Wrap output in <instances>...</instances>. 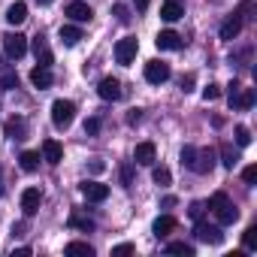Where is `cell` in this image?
Instances as JSON below:
<instances>
[{
  "mask_svg": "<svg viewBox=\"0 0 257 257\" xmlns=\"http://www.w3.org/2000/svg\"><path fill=\"white\" fill-rule=\"evenodd\" d=\"M182 164L197 173V176H206L212 167H215V152L212 149H194V146H185L182 149Z\"/></svg>",
  "mask_w": 257,
  "mask_h": 257,
  "instance_id": "6da1fadb",
  "label": "cell"
},
{
  "mask_svg": "<svg viewBox=\"0 0 257 257\" xmlns=\"http://www.w3.org/2000/svg\"><path fill=\"white\" fill-rule=\"evenodd\" d=\"M209 209L215 212L218 224H233V221H239V209H236V206L227 200V194H224V191L212 194V200H209Z\"/></svg>",
  "mask_w": 257,
  "mask_h": 257,
  "instance_id": "7a4b0ae2",
  "label": "cell"
},
{
  "mask_svg": "<svg viewBox=\"0 0 257 257\" xmlns=\"http://www.w3.org/2000/svg\"><path fill=\"white\" fill-rule=\"evenodd\" d=\"M73 118H76V103L73 100H55L52 103V124L58 131H67L73 124Z\"/></svg>",
  "mask_w": 257,
  "mask_h": 257,
  "instance_id": "3957f363",
  "label": "cell"
},
{
  "mask_svg": "<svg viewBox=\"0 0 257 257\" xmlns=\"http://www.w3.org/2000/svg\"><path fill=\"white\" fill-rule=\"evenodd\" d=\"M137 49H140L137 37H124V40H118V46H115V61H118L121 67L134 64V58H137Z\"/></svg>",
  "mask_w": 257,
  "mask_h": 257,
  "instance_id": "277c9868",
  "label": "cell"
},
{
  "mask_svg": "<svg viewBox=\"0 0 257 257\" xmlns=\"http://www.w3.org/2000/svg\"><path fill=\"white\" fill-rule=\"evenodd\" d=\"M4 49H7L10 58L19 61V58H25V52H28V37L19 34V31H16V34H7V37H4Z\"/></svg>",
  "mask_w": 257,
  "mask_h": 257,
  "instance_id": "5b68a950",
  "label": "cell"
},
{
  "mask_svg": "<svg viewBox=\"0 0 257 257\" xmlns=\"http://www.w3.org/2000/svg\"><path fill=\"white\" fill-rule=\"evenodd\" d=\"M170 76H173L170 64H164V61H149V64H146V79H149L152 85H164Z\"/></svg>",
  "mask_w": 257,
  "mask_h": 257,
  "instance_id": "8992f818",
  "label": "cell"
},
{
  "mask_svg": "<svg viewBox=\"0 0 257 257\" xmlns=\"http://www.w3.org/2000/svg\"><path fill=\"white\" fill-rule=\"evenodd\" d=\"M197 239L200 242H209V245H221L224 242V233H221V227H215V224H206V221H197Z\"/></svg>",
  "mask_w": 257,
  "mask_h": 257,
  "instance_id": "52a82bcc",
  "label": "cell"
},
{
  "mask_svg": "<svg viewBox=\"0 0 257 257\" xmlns=\"http://www.w3.org/2000/svg\"><path fill=\"white\" fill-rule=\"evenodd\" d=\"M97 94H100V100H121V82L118 79H112V76H106V79H100V85H97Z\"/></svg>",
  "mask_w": 257,
  "mask_h": 257,
  "instance_id": "ba28073f",
  "label": "cell"
},
{
  "mask_svg": "<svg viewBox=\"0 0 257 257\" xmlns=\"http://www.w3.org/2000/svg\"><path fill=\"white\" fill-rule=\"evenodd\" d=\"M40 203H43V194H40V188H25V194H22V212H25L28 218L40 212Z\"/></svg>",
  "mask_w": 257,
  "mask_h": 257,
  "instance_id": "9c48e42d",
  "label": "cell"
},
{
  "mask_svg": "<svg viewBox=\"0 0 257 257\" xmlns=\"http://www.w3.org/2000/svg\"><path fill=\"white\" fill-rule=\"evenodd\" d=\"M155 43H158V49H164V52H179V49L185 46V40H182L176 31H161Z\"/></svg>",
  "mask_w": 257,
  "mask_h": 257,
  "instance_id": "30bf717a",
  "label": "cell"
},
{
  "mask_svg": "<svg viewBox=\"0 0 257 257\" xmlns=\"http://www.w3.org/2000/svg\"><path fill=\"white\" fill-rule=\"evenodd\" d=\"M67 16H70L73 22L85 25V22H91V19H94V10H91L88 4H82V0H73V4L67 7Z\"/></svg>",
  "mask_w": 257,
  "mask_h": 257,
  "instance_id": "8fae6325",
  "label": "cell"
},
{
  "mask_svg": "<svg viewBox=\"0 0 257 257\" xmlns=\"http://www.w3.org/2000/svg\"><path fill=\"white\" fill-rule=\"evenodd\" d=\"M134 161L143 164V167H152V164L158 161V149H155V143H140L137 152H134Z\"/></svg>",
  "mask_w": 257,
  "mask_h": 257,
  "instance_id": "7c38bea8",
  "label": "cell"
},
{
  "mask_svg": "<svg viewBox=\"0 0 257 257\" xmlns=\"http://www.w3.org/2000/svg\"><path fill=\"white\" fill-rule=\"evenodd\" d=\"M82 197L91 200V203H103V200L109 197V188L100 185V182H85V185H82Z\"/></svg>",
  "mask_w": 257,
  "mask_h": 257,
  "instance_id": "4fadbf2b",
  "label": "cell"
},
{
  "mask_svg": "<svg viewBox=\"0 0 257 257\" xmlns=\"http://www.w3.org/2000/svg\"><path fill=\"white\" fill-rule=\"evenodd\" d=\"M254 106V88H239L230 94V109H251Z\"/></svg>",
  "mask_w": 257,
  "mask_h": 257,
  "instance_id": "5bb4252c",
  "label": "cell"
},
{
  "mask_svg": "<svg viewBox=\"0 0 257 257\" xmlns=\"http://www.w3.org/2000/svg\"><path fill=\"white\" fill-rule=\"evenodd\" d=\"M43 158L55 167V164H61L64 161V149H61V143L58 140H43Z\"/></svg>",
  "mask_w": 257,
  "mask_h": 257,
  "instance_id": "9a60e30c",
  "label": "cell"
},
{
  "mask_svg": "<svg viewBox=\"0 0 257 257\" xmlns=\"http://www.w3.org/2000/svg\"><path fill=\"white\" fill-rule=\"evenodd\" d=\"M239 31H242V16H230V19L221 25V40L233 43V40L239 37Z\"/></svg>",
  "mask_w": 257,
  "mask_h": 257,
  "instance_id": "2e32d148",
  "label": "cell"
},
{
  "mask_svg": "<svg viewBox=\"0 0 257 257\" xmlns=\"http://www.w3.org/2000/svg\"><path fill=\"white\" fill-rule=\"evenodd\" d=\"M34 55H37V64L40 67H52V49H49L46 37H37L34 40Z\"/></svg>",
  "mask_w": 257,
  "mask_h": 257,
  "instance_id": "e0dca14e",
  "label": "cell"
},
{
  "mask_svg": "<svg viewBox=\"0 0 257 257\" xmlns=\"http://www.w3.org/2000/svg\"><path fill=\"white\" fill-rule=\"evenodd\" d=\"M31 82H34V88H52V82H55V76H52V70L49 67H34L31 70Z\"/></svg>",
  "mask_w": 257,
  "mask_h": 257,
  "instance_id": "ac0fdd59",
  "label": "cell"
},
{
  "mask_svg": "<svg viewBox=\"0 0 257 257\" xmlns=\"http://www.w3.org/2000/svg\"><path fill=\"white\" fill-rule=\"evenodd\" d=\"M182 16H185V10H182L179 0H164V7H161V19L164 22H179Z\"/></svg>",
  "mask_w": 257,
  "mask_h": 257,
  "instance_id": "d6986e66",
  "label": "cell"
},
{
  "mask_svg": "<svg viewBox=\"0 0 257 257\" xmlns=\"http://www.w3.org/2000/svg\"><path fill=\"white\" fill-rule=\"evenodd\" d=\"M7 137L10 140H25L28 137V121L25 118H10L7 121Z\"/></svg>",
  "mask_w": 257,
  "mask_h": 257,
  "instance_id": "ffe728a7",
  "label": "cell"
},
{
  "mask_svg": "<svg viewBox=\"0 0 257 257\" xmlns=\"http://www.w3.org/2000/svg\"><path fill=\"white\" fill-rule=\"evenodd\" d=\"M25 19H28V7L22 4V0H19V4H13V7L7 10V22H10L13 28H19V25H25Z\"/></svg>",
  "mask_w": 257,
  "mask_h": 257,
  "instance_id": "44dd1931",
  "label": "cell"
},
{
  "mask_svg": "<svg viewBox=\"0 0 257 257\" xmlns=\"http://www.w3.org/2000/svg\"><path fill=\"white\" fill-rule=\"evenodd\" d=\"M19 164H22L25 173H37V170H40V152H22Z\"/></svg>",
  "mask_w": 257,
  "mask_h": 257,
  "instance_id": "7402d4cb",
  "label": "cell"
},
{
  "mask_svg": "<svg viewBox=\"0 0 257 257\" xmlns=\"http://www.w3.org/2000/svg\"><path fill=\"white\" fill-rule=\"evenodd\" d=\"M152 230H155L158 236H167V233H173V230H176V218H173V215H161V218L152 224Z\"/></svg>",
  "mask_w": 257,
  "mask_h": 257,
  "instance_id": "603a6c76",
  "label": "cell"
},
{
  "mask_svg": "<svg viewBox=\"0 0 257 257\" xmlns=\"http://www.w3.org/2000/svg\"><path fill=\"white\" fill-rule=\"evenodd\" d=\"M79 40H82V31H79L76 25H64V28H61V43H64V46H76Z\"/></svg>",
  "mask_w": 257,
  "mask_h": 257,
  "instance_id": "cb8c5ba5",
  "label": "cell"
},
{
  "mask_svg": "<svg viewBox=\"0 0 257 257\" xmlns=\"http://www.w3.org/2000/svg\"><path fill=\"white\" fill-rule=\"evenodd\" d=\"M221 164H224L227 170H233V167L239 164V152H236L230 143H224V146H221Z\"/></svg>",
  "mask_w": 257,
  "mask_h": 257,
  "instance_id": "d4e9b609",
  "label": "cell"
},
{
  "mask_svg": "<svg viewBox=\"0 0 257 257\" xmlns=\"http://www.w3.org/2000/svg\"><path fill=\"white\" fill-rule=\"evenodd\" d=\"M70 227H76V230H85V233H91V230H94V221H91V218H85L82 212H70Z\"/></svg>",
  "mask_w": 257,
  "mask_h": 257,
  "instance_id": "484cf974",
  "label": "cell"
},
{
  "mask_svg": "<svg viewBox=\"0 0 257 257\" xmlns=\"http://www.w3.org/2000/svg\"><path fill=\"white\" fill-rule=\"evenodd\" d=\"M67 254L70 257H94V248L88 242H70L67 245Z\"/></svg>",
  "mask_w": 257,
  "mask_h": 257,
  "instance_id": "4316f807",
  "label": "cell"
},
{
  "mask_svg": "<svg viewBox=\"0 0 257 257\" xmlns=\"http://www.w3.org/2000/svg\"><path fill=\"white\" fill-rule=\"evenodd\" d=\"M167 251L170 254H182V257H194V245H188V242H170Z\"/></svg>",
  "mask_w": 257,
  "mask_h": 257,
  "instance_id": "83f0119b",
  "label": "cell"
},
{
  "mask_svg": "<svg viewBox=\"0 0 257 257\" xmlns=\"http://www.w3.org/2000/svg\"><path fill=\"white\" fill-rule=\"evenodd\" d=\"M152 179H155V185H170L173 182V173L167 167H155L152 170Z\"/></svg>",
  "mask_w": 257,
  "mask_h": 257,
  "instance_id": "f1b7e54d",
  "label": "cell"
},
{
  "mask_svg": "<svg viewBox=\"0 0 257 257\" xmlns=\"http://www.w3.org/2000/svg\"><path fill=\"white\" fill-rule=\"evenodd\" d=\"M242 242H245L248 251H254V248H257V227H248V230L242 233Z\"/></svg>",
  "mask_w": 257,
  "mask_h": 257,
  "instance_id": "f546056e",
  "label": "cell"
},
{
  "mask_svg": "<svg viewBox=\"0 0 257 257\" xmlns=\"http://www.w3.org/2000/svg\"><path fill=\"white\" fill-rule=\"evenodd\" d=\"M248 143H251V131L245 124H239L236 127V146H248Z\"/></svg>",
  "mask_w": 257,
  "mask_h": 257,
  "instance_id": "4dcf8cb0",
  "label": "cell"
},
{
  "mask_svg": "<svg viewBox=\"0 0 257 257\" xmlns=\"http://www.w3.org/2000/svg\"><path fill=\"white\" fill-rule=\"evenodd\" d=\"M112 13H115V19H118L121 25L131 22V16H127V7H121V4H115V7H112Z\"/></svg>",
  "mask_w": 257,
  "mask_h": 257,
  "instance_id": "1f68e13d",
  "label": "cell"
},
{
  "mask_svg": "<svg viewBox=\"0 0 257 257\" xmlns=\"http://www.w3.org/2000/svg\"><path fill=\"white\" fill-rule=\"evenodd\" d=\"M242 179H245V185H254V182H257V167H254V164L245 167V170H242Z\"/></svg>",
  "mask_w": 257,
  "mask_h": 257,
  "instance_id": "d6a6232c",
  "label": "cell"
},
{
  "mask_svg": "<svg viewBox=\"0 0 257 257\" xmlns=\"http://www.w3.org/2000/svg\"><path fill=\"white\" fill-rule=\"evenodd\" d=\"M85 134H88V137L100 134V118H88V121H85Z\"/></svg>",
  "mask_w": 257,
  "mask_h": 257,
  "instance_id": "836d02e7",
  "label": "cell"
},
{
  "mask_svg": "<svg viewBox=\"0 0 257 257\" xmlns=\"http://www.w3.org/2000/svg\"><path fill=\"white\" fill-rule=\"evenodd\" d=\"M121 254H134V245L131 242H121V245L112 248V257H121Z\"/></svg>",
  "mask_w": 257,
  "mask_h": 257,
  "instance_id": "e575fe53",
  "label": "cell"
},
{
  "mask_svg": "<svg viewBox=\"0 0 257 257\" xmlns=\"http://www.w3.org/2000/svg\"><path fill=\"white\" fill-rule=\"evenodd\" d=\"M203 97H206V100H218V97H221V88H218V85H206V88H203Z\"/></svg>",
  "mask_w": 257,
  "mask_h": 257,
  "instance_id": "d590c367",
  "label": "cell"
},
{
  "mask_svg": "<svg viewBox=\"0 0 257 257\" xmlns=\"http://www.w3.org/2000/svg\"><path fill=\"white\" fill-rule=\"evenodd\" d=\"M121 182H124L127 188L134 185V167H121Z\"/></svg>",
  "mask_w": 257,
  "mask_h": 257,
  "instance_id": "8d00e7d4",
  "label": "cell"
},
{
  "mask_svg": "<svg viewBox=\"0 0 257 257\" xmlns=\"http://www.w3.org/2000/svg\"><path fill=\"white\" fill-rule=\"evenodd\" d=\"M203 212H206V206H203V203H191V218H194V221H200V218H203Z\"/></svg>",
  "mask_w": 257,
  "mask_h": 257,
  "instance_id": "74e56055",
  "label": "cell"
},
{
  "mask_svg": "<svg viewBox=\"0 0 257 257\" xmlns=\"http://www.w3.org/2000/svg\"><path fill=\"white\" fill-rule=\"evenodd\" d=\"M140 118H143V112H140V109H131V115H127V121H131V124H137Z\"/></svg>",
  "mask_w": 257,
  "mask_h": 257,
  "instance_id": "f35d334b",
  "label": "cell"
},
{
  "mask_svg": "<svg viewBox=\"0 0 257 257\" xmlns=\"http://www.w3.org/2000/svg\"><path fill=\"white\" fill-rule=\"evenodd\" d=\"M191 85H194V76H185L182 79V91H191Z\"/></svg>",
  "mask_w": 257,
  "mask_h": 257,
  "instance_id": "ab89813d",
  "label": "cell"
},
{
  "mask_svg": "<svg viewBox=\"0 0 257 257\" xmlns=\"http://www.w3.org/2000/svg\"><path fill=\"white\" fill-rule=\"evenodd\" d=\"M13 257H31V248H16Z\"/></svg>",
  "mask_w": 257,
  "mask_h": 257,
  "instance_id": "60d3db41",
  "label": "cell"
},
{
  "mask_svg": "<svg viewBox=\"0 0 257 257\" xmlns=\"http://www.w3.org/2000/svg\"><path fill=\"white\" fill-rule=\"evenodd\" d=\"M134 4H137V10H140V13H143V10H146V7H149V0H134Z\"/></svg>",
  "mask_w": 257,
  "mask_h": 257,
  "instance_id": "b9f144b4",
  "label": "cell"
},
{
  "mask_svg": "<svg viewBox=\"0 0 257 257\" xmlns=\"http://www.w3.org/2000/svg\"><path fill=\"white\" fill-rule=\"evenodd\" d=\"M4 191H7L4 188V167H0V197H4Z\"/></svg>",
  "mask_w": 257,
  "mask_h": 257,
  "instance_id": "7bdbcfd3",
  "label": "cell"
},
{
  "mask_svg": "<svg viewBox=\"0 0 257 257\" xmlns=\"http://www.w3.org/2000/svg\"><path fill=\"white\" fill-rule=\"evenodd\" d=\"M37 4H43V7H46V4H52V0H37Z\"/></svg>",
  "mask_w": 257,
  "mask_h": 257,
  "instance_id": "ee69618b",
  "label": "cell"
}]
</instances>
